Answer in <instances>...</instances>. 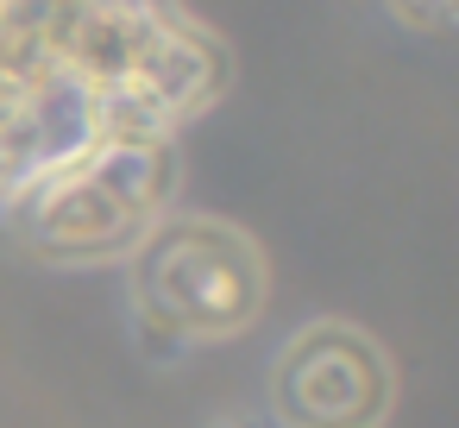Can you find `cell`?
<instances>
[{
	"mask_svg": "<svg viewBox=\"0 0 459 428\" xmlns=\"http://www.w3.org/2000/svg\"><path fill=\"white\" fill-rule=\"evenodd\" d=\"M126 277H133V328L145 353L164 359L246 334L264 315L271 290L264 252L246 227L177 208L126 252Z\"/></svg>",
	"mask_w": 459,
	"mask_h": 428,
	"instance_id": "cell-2",
	"label": "cell"
},
{
	"mask_svg": "<svg viewBox=\"0 0 459 428\" xmlns=\"http://www.w3.org/2000/svg\"><path fill=\"white\" fill-rule=\"evenodd\" d=\"M396 371L384 346L352 321H308L271 365L277 428H384Z\"/></svg>",
	"mask_w": 459,
	"mask_h": 428,
	"instance_id": "cell-3",
	"label": "cell"
},
{
	"mask_svg": "<svg viewBox=\"0 0 459 428\" xmlns=\"http://www.w3.org/2000/svg\"><path fill=\"white\" fill-rule=\"evenodd\" d=\"M177 177V139H89L51 164L7 208V221L51 265H126V252L170 214Z\"/></svg>",
	"mask_w": 459,
	"mask_h": 428,
	"instance_id": "cell-1",
	"label": "cell"
},
{
	"mask_svg": "<svg viewBox=\"0 0 459 428\" xmlns=\"http://www.w3.org/2000/svg\"><path fill=\"white\" fill-rule=\"evenodd\" d=\"M390 13L415 32H446L453 26V0H390Z\"/></svg>",
	"mask_w": 459,
	"mask_h": 428,
	"instance_id": "cell-4",
	"label": "cell"
}]
</instances>
